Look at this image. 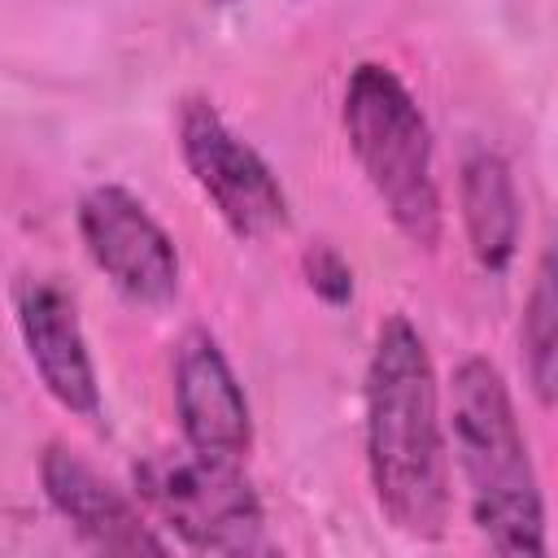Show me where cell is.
I'll return each instance as SVG.
<instances>
[{
	"label": "cell",
	"mask_w": 558,
	"mask_h": 558,
	"mask_svg": "<svg viewBox=\"0 0 558 558\" xmlns=\"http://www.w3.org/2000/svg\"><path fill=\"white\" fill-rule=\"evenodd\" d=\"M44 497L52 510L92 545L105 554H166V541L153 532V523L140 514V506L109 484L92 462H83L65 445H48L39 458Z\"/></svg>",
	"instance_id": "cell-9"
},
{
	"label": "cell",
	"mask_w": 558,
	"mask_h": 558,
	"mask_svg": "<svg viewBox=\"0 0 558 558\" xmlns=\"http://www.w3.org/2000/svg\"><path fill=\"white\" fill-rule=\"evenodd\" d=\"M344 135L349 148L384 201L388 218L414 248L440 244V192L432 174V131L405 83L362 61L344 87Z\"/></svg>",
	"instance_id": "cell-3"
},
{
	"label": "cell",
	"mask_w": 558,
	"mask_h": 558,
	"mask_svg": "<svg viewBox=\"0 0 558 558\" xmlns=\"http://www.w3.org/2000/svg\"><path fill=\"white\" fill-rule=\"evenodd\" d=\"M301 270H305V283L314 288V296H323L327 305H344L353 296V270L327 240H318L301 253Z\"/></svg>",
	"instance_id": "cell-12"
},
{
	"label": "cell",
	"mask_w": 558,
	"mask_h": 558,
	"mask_svg": "<svg viewBox=\"0 0 558 558\" xmlns=\"http://www.w3.org/2000/svg\"><path fill=\"white\" fill-rule=\"evenodd\" d=\"M453 458L466 480L471 519L497 554H545V501L514 418L510 388L488 357L458 362L449 379Z\"/></svg>",
	"instance_id": "cell-2"
},
{
	"label": "cell",
	"mask_w": 558,
	"mask_h": 558,
	"mask_svg": "<svg viewBox=\"0 0 558 558\" xmlns=\"http://www.w3.org/2000/svg\"><path fill=\"white\" fill-rule=\"evenodd\" d=\"M214 4H235V0H214Z\"/></svg>",
	"instance_id": "cell-13"
},
{
	"label": "cell",
	"mask_w": 558,
	"mask_h": 558,
	"mask_svg": "<svg viewBox=\"0 0 558 558\" xmlns=\"http://www.w3.org/2000/svg\"><path fill=\"white\" fill-rule=\"evenodd\" d=\"M17 327L52 401L78 418H100V384L78 327V310L70 292L52 279L17 283Z\"/></svg>",
	"instance_id": "cell-7"
},
{
	"label": "cell",
	"mask_w": 558,
	"mask_h": 558,
	"mask_svg": "<svg viewBox=\"0 0 558 558\" xmlns=\"http://www.w3.org/2000/svg\"><path fill=\"white\" fill-rule=\"evenodd\" d=\"M78 231L105 279L135 305H166L179 292V253L166 227L118 183H100L78 205Z\"/></svg>",
	"instance_id": "cell-6"
},
{
	"label": "cell",
	"mask_w": 558,
	"mask_h": 558,
	"mask_svg": "<svg viewBox=\"0 0 558 558\" xmlns=\"http://www.w3.org/2000/svg\"><path fill=\"white\" fill-rule=\"evenodd\" d=\"M366 466L388 523L440 541L449 523V453L440 392L423 336L405 314L384 318L366 366Z\"/></svg>",
	"instance_id": "cell-1"
},
{
	"label": "cell",
	"mask_w": 558,
	"mask_h": 558,
	"mask_svg": "<svg viewBox=\"0 0 558 558\" xmlns=\"http://www.w3.org/2000/svg\"><path fill=\"white\" fill-rule=\"evenodd\" d=\"M179 153L196 187L240 240H262L288 227V196L279 179L205 96H187L179 105Z\"/></svg>",
	"instance_id": "cell-5"
},
{
	"label": "cell",
	"mask_w": 558,
	"mask_h": 558,
	"mask_svg": "<svg viewBox=\"0 0 558 558\" xmlns=\"http://www.w3.org/2000/svg\"><path fill=\"white\" fill-rule=\"evenodd\" d=\"M523 371L541 405H554V384H558V275H554V253H541L527 305H523Z\"/></svg>",
	"instance_id": "cell-11"
},
{
	"label": "cell",
	"mask_w": 558,
	"mask_h": 558,
	"mask_svg": "<svg viewBox=\"0 0 558 558\" xmlns=\"http://www.w3.org/2000/svg\"><path fill=\"white\" fill-rule=\"evenodd\" d=\"M174 405L183 423V440L196 453L240 462L253 440L248 401L218 349V340L192 327L174 349Z\"/></svg>",
	"instance_id": "cell-8"
},
{
	"label": "cell",
	"mask_w": 558,
	"mask_h": 558,
	"mask_svg": "<svg viewBox=\"0 0 558 558\" xmlns=\"http://www.w3.org/2000/svg\"><path fill=\"white\" fill-rule=\"evenodd\" d=\"M135 488L148 510L201 554H257L262 501L240 462L209 453H148L135 462Z\"/></svg>",
	"instance_id": "cell-4"
},
{
	"label": "cell",
	"mask_w": 558,
	"mask_h": 558,
	"mask_svg": "<svg viewBox=\"0 0 558 558\" xmlns=\"http://www.w3.org/2000/svg\"><path fill=\"white\" fill-rule=\"evenodd\" d=\"M462 222L471 253L484 270H506L519 248V192L510 166L480 148L462 161Z\"/></svg>",
	"instance_id": "cell-10"
}]
</instances>
